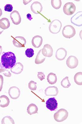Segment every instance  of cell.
<instances>
[{"label": "cell", "instance_id": "1", "mask_svg": "<svg viewBox=\"0 0 82 124\" xmlns=\"http://www.w3.org/2000/svg\"><path fill=\"white\" fill-rule=\"evenodd\" d=\"M16 62L14 54L11 52L5 53L2 56L0 67L3 69H11L15 65Z\"/></svg>", "mask_w": 82, "mask_h": 124}, {"label": "cell", "instance_id": "2", "mask_svg": "<svg viewBox=\"0 0 82 124\" xmlns=\"http://www.w3.org/2000/svg\"><path fill=\"white\" fill-rule=\"evenodd\" d=\"M68 112L66 110L61 108L54 114V118L56 121L61 122L67 119L68 116Z\"/></svg>", "mask_w": 82, "mask_h": 124}, {"label": "cell", "instance_id": "3", "mask_svg": "<svg viewBox=\"0 0 82 124\" xmlns=\"http://www.w3.org/2000/svg\"><path fill=\"white\" fill-rule=\"evenodd\" d=\"M62 27V24L61 22L59 20H55L50 23L49 28L51 33L56 34L60 31Z\"/></svg>", "mask_w": 82, "mask_h": 124}, {"label": "cell", "instance_id": "4", "mask_svg": "<svg viewBox=\"0 0 82 124\" xmlns=\"http://www.w3.org/2000/svg\"><path fill=\"white\" fill-rule=\"evenodd\" d=\"M62 34L63 36L66 38H72L76 35L75 29L73 26L71 25H66L63 27V29Z\"/></svg>", "mask_w": 82, "mask_h": 124}, {"label": "cell", "instance_id": "5", "mask_svg": "<svg viewBox=\"0 0 82 124\" xmlns=\"http://www.w3.org/2000/svg\"><path fill=\"white\" fill-rule=\"evenodd\" d=\"M76 6L72 2L66 3L64 6L63 11L64 14L68 16H71L76 11Z\"/></svg>", "mask_w": 82, "mask_h": 124}, {"label": "cell", "instance_id": "6", "mask_svg": "<svg viewBox=\"0 0 82 124\" xmlns=\"http://www.w3.org/2000/svg\"><path fill=\"white\" fill-rule=\"evenodd\" d=\"M13 43L14 46L17 47H24L26 44V39L23 37L17 36L13 38Z\"/></svg>", "mask_w": 82, "mask_h": 124}, {"label": "cell", "instance_id": "7", "mask_svg": "<svg viewBox=\"0 0 82 124\" xmlns=\"http://www.w3.org/2000/svg\"><path fill=\"white\" fill-rule=\"evenodd\" d=\"M82 11L77 12L71 19L72 23L78 26L82 25Z\"/></svg>", "mask_w": 82, "mask_h": 124}, {"label": "cell", "instance_id": "8", "mask_svg": "<svg viewBox=\"0 0 82 124\" xmlns=\"http://www.w3.org/2000/svg\"><path fill=\"white\" fill-rule=\"evenodd\" d=\"M78 60L76 57L70 56L68 58L66 61V64L69 68L71 69L76 68L78 65Z\"/></svg>", "mask_w": 82, "mask_h": 124}, {"label": "cell", "instance_id": "9", "mask_svg": "<svg viewBox=\"0 0 82 124\" xmlns=\"http://www.w3.org/2000/svg\"><path fill=\"white\" fill-rule=\"evenodd\" d=\"M46 108L50 111H55L57 108L58 103L54 97L49 99L46 101Z\"/></svg>", "mask_w": 82, "mask_h": 124}, {"label": "cell", "instance_id": "10", "mask_svg": "<svg viewBox=\"0 0 82 124\" xmlns=\"http://www.w3.org/2000/svg\"><path fill=\"white\" fill-rule=\"evenodd\" d=\"M20 89L16 86H13L9 89L8 93L11 98L13 99H17L20 95Z\"/></svg>", "mask_w": 82, "mask_h": 124}, {"label": "cell", "instance_id": "11", "mask_svg": "<svg viewBox=\"0 0 82 124\" xmlns=\"http://www.w3.org/2000/svg\"><path fill=\"white\" fill-rule=\"evenodd\" d=\"M10 18L14 24L18 25L21 22V18L18 11L14 10L10 14Z\"/></svg>", "mask_w": 82, "mask_h": 124}, {"label": "cell", "instance_id": "12", "mask_svg": "<svg viewBox=\"0 0 82 124\" xmlns=\"http://www.w3.org/2000/svg\"><path fill=\"white\" fill-rule=\"evenodd\" d=\"M42 53L44 56L50 57L53 55V48L50 45L45 44L42 49Z\"/></svg>", "mask_w": 82, "mask_h": 124}, {"label": "cell", "instance_id": "13", "mask_svg": "<svg viewBox=\"0 0 82 124\" xmlns=\"http://www.w3.org/2000/svg\"><path fill=\"white\" fill-rule=\"evenodd\" d=\"M31 11L34 14H40L43 9V7L41 3L38 1L34 2L31 6Z\"/></svg>", "mask_w": 82, "mask_h": 124}, {"label": "cell", "instance_id": "14", "mask_svg": "<svg viewBox=\"0 0 82 124\" xmlns=\"http://www.w3.org/2000/svg\"><path fill=\"white\" fill-rule=\"evenodd\" d=\"M59 91L56 86H49L45 90V94L46 96H56L58 94Z\"/></svg>", "mask_w": 82, "mask_h": 124}, {"label": "cell", "instance_id": "15", "mask_svg": "<svg viewBox=\"0 0 82 124\" xmlns=\"http://www.w3.org/2000/svg\"><path fill=\"white\" fill-rule=\"evenodd\" d=\"M67 55V51L63 48H60L57 51L55 56L57 60L63 61L64 60Z\"/></svg>", "mask_w": 82, "mask_h": 124}, {"label": "cell", "instance_id": "16", "mask_svg": "<svg viewBox=\"0 0 82 124\" xmlns=\"http://www.w3.org/2000/svg\"><path fill=\"white\" fill-rule=\"evenodd\" d=\"M43 43V38L39 35L34 36L32 39V43L34 47L38 48L41 46Z\"/></svg>", "mask_w": 82, "mask_h": 124}, {"label": "cell", "instance_id": "17", "mask_svg": "<svg viewBox=\"0 0 82 124\" xmlns=\"http://www.w3.org/2000/svg\"><path fill=\"white\" fill-rule=\"evenodd\" d=\"M23 70L24 66L20 62H18L11 69V71L14 74L18 75L21 74L23 71Z\"/></svg>", "mask_w": 82, "mask_h": 124}, {"label": "cell", "instance_id": "18", "mask_svg": "<svg viewBox=\"0 0 82 124\" xmlns=\"http://www.w3.org/2000/svg\"><path fill=\"white\" fill-rule=\"evenodd\" d=\"M0 100L1 101L0 103V106L1 107L5 108L8 106L10 103L9 99L6 95H2L0 96Z\"/></svg>", "mask_w": 82, "mask_h": 124}, {"label": "cell", "instance_id": "19", "mask_svg": "<svg viewBox=\"0 0 82 124\" xmlns=\"http://www.w3.org/2000/svg\"><path fill=\"white\" fill-rule=\"evenodd\" d=\"M10 26V22L7 18H3L0 20V28L3 30L7 29Z\"/></svg>", "mask_w": 82, "mask_h": 124}, {"label": "cell", "instance_id": "20", "mask_svg": "<svg viewBox=\"0 0 82 124\" xmlns=\"http://www.w3.org/2000/svg\"><path fill=\"white\" fill-rule=\"evenodd\" d=\"M38 108L36 105L33 103H31L29 104L27 108V113L31 115L38 113Z\"/></svg>", "mask_w": 82, "mask_h": 124}, {"label": "cell", "instance_id": "21", "mask_svg": "<svg viewBox=\"0 0 82 124\" xmlns=\"http://www.w3.org/2000/svg\"><path fill=\"white\" fill-rule=\"evenodd\" d=\"M45 56H44L42 53V49H40L38 52L36 56L35 61V63L37 64L42 63L45 61Z\"/></svg>", "mask_w": 82, "mask_h": 124}, {"label": "cell", "instance_id": "22", "mask_svg": "<svg viewBox=\"0 0 82 124\" xmlns=\"http://www.w3.org/2000/svg\"><path fill=\"white\" fill-rule=\"evenodd\" d=\"M47 81L51 85L55 84L57 81V77L55 74L53 73H50L47 77Z\"/></svg>", "mask_w": 82, "mask_h": 124}, {"label": "cell", "instance_id": "23", "mask_svg": "<svg viewBox=\"0 0 82 124\" xmlns=\"http://www.w3.org/2000/svg\"><path fill=\"white\" fill-rule=\"evenodd\" d=\"M75 82L78 85H82V73L79 72L75 74L74 77Z\"/></svg>", "mask_w": 82, "mask_h": 124}, {"label": "cell", "instance_id": "24", "mask_svg": "<svg viewBox=\"0 0 82 124\" xmlns=\"http://www.w3.org/2000/svg\"><path fill=\"white\" fill-rule=\"evenodd\" d=\"M51 5L52 7L55 9H59L60 8L62 5L61 0H52Z\"/></svg>", "mask_w": 82, "mask_h": 124}, {"label": "cell", "instance_id": "25", "mask_svg": "<svg viewBox=\"0 0 82 124\" xmlns=\"http://www.w3.org/2000/svg\"><path fill=\"white\" fill-rule=\"evenodd\" d=\"M1 124H14L15 123L14 120L11 116H7L5 117L2 119V120Z\"/></svg>", "mask_w": 82, "mask_h": 124}, {"label": "cell", "instance_id": "26", "mask_svg": "<svg viewBox=\"0 0 82 124\" xmlns=\"http://www.w3.org/2000/svg\"><path fill=\"white\" fill-rule=\"evenodd\" d=\"M61 86L65 88H68L71 86V84L69 80V77H66L61 81Z\"/></svg>", "mask_w": 82, "mask_h": 124}, {"label": "cell", "instance_id": "27", "mask_svg": "<svg viewBox=\"0 0 82 124\" xmlns=\"http://www.w3.org/2000/svg\"><path fill=\"white\" fill-rule=\"evenodd\" d=\"M25 54L28 57H32L34 54V50L32 48L27 49L25 51Z\"/></svg>", "mask_w": 82, "mask_h": 124}, {"label": "cell", "instance_id": "28", "mask_svg": "<svg viewBox=\"0 0 82 124\" xmlns=\"http://www.w3.org/2000/svg\"><path fill=\"white\" fill-rule=\"evenodd\" d=\"M37 83L34 82V81H31L29 82V88L31 90L35 91L37 89L36 86Z\"/></svg>", "mask_w": 82, "mask_h": 124}, {"label": "cell", "instance_id": "29", "mask_svg": "<svg viewBox=\"0 0 82 124\" xmlns=\"http://www.w3.org/2000/svg\"><path fill=\"white\" fill-rule=\"evenodd\" d=\"M0 73L3 74L5 77L9 78L12 76V74L8 70H5V69H0Z\"/></svg>", "mask_w": 82, "mask_h": 124}, {"label": "cell", "instance_id": "30", "mask_svg": "<svg viewBox=\"0 0 82 124\" xmlns=\"http://www.w3.org/2000/svg\"><path fill=\"white\" fill-rule=\"evenodd\" d=\"M13 7L12 5L8 4L6 5L4 7L5 10L6 12H11L13 11Z\"/></svg>", "mask_w": 82, "mask_h": 124}, {"label": "cell", "instance_id": "31", "mask_svg": "<svg viewBox=\"0 0 82 124\" xmlns=\"http://www.w3.org/2000/svg\"><path fill=\"white\" fill-rule=\"evenodd\" d=\"M37 76L38 78L40 79V81H42L45 79V75L44 73L42 72H38Z\"/></svg>", "mask_w": 82, "mask_h": 124}, {"label": "cell", "instance_id": "32", "mask_svg": "<svg viewBox=\"0 0 82 124\" xmlns=\"http://www.w3.org/2000/svg\"><path fill=\"white\" fill-rule=\"evenodd\" d=\"M4 83V78L2 75H0V92L1 91L2 89Z\"/></svg>", "mask_w": 82, "mask_h": 124}, {"label": "cell", "instance_id": "33", "mask_svg": "<svg viewBox=\"0 0 82 124\" xmlns=\"http://www.w3.org/2000/svg\"><path fill=\"white\" fill-rule=\"evenodd\" d=\"M27 18L29 21H31L33 19L31 14H28L27 15Z\"/></svg>", "mask_w": 82, "mask_h": 124}, {"label": "cell", "instance_id": "34", "mask_svg": "<svg viewBox=\"0 0 82 124\" xmlns=\"http://www.w3.org/2000/svg\"><path fill=\"white\" fill-rule=\"evenodd\" d=\"M2 46H0V55L1 54L2 52Z\"/></svg>", "mask_w": 82, "mask_h": 124}, {"label": "cell", "instance_id": "35", "mask_svg": "<svg viewBox=\"0 0 82 124\" xmlns=\"http://www.w3.org/2000/svg\"><path fill=\"white\" fill-rule=\"evenodd\" d=\"M24 1H25V2H24V5H26L27 4L29 3V2H31V1H29V2H28V0L26 1V0H24Z\"/></svg>", "mask_w": 82, "mask_h": 124}, {"label": "cell", "instance_id": "36", "mask_svg": "<svg viewBox=\"0 0 82 124\" xmlns=\"http://www.w3.org/2000/svg\"><path fill=\"white\" fill-rule=\"evenodd\" d=\"M2 11L1 9L0 8V17L2 16Z\"/></svg>", "mask_w": 82, "mask_h": 124}, {"label": "cell", "instance_id": "37", "mask_svg": "<svg viewBox=\"0 0 82 124\" xmlns=\"http://www.w3.org/2000/svg\"><path fill=\"white\" fill-rule=\"evenodd\" d=\"M4 31V30H3V29H2L1 28H0V35L2 33V32Z\"/></svg>", "mask_w": 82, "mask_h": 124}, {"label": "cell", "instance_id": "38", "mask_svg": "<svg viewBox=\"0 0 82 124\" xmlns=\"http://www.w3.org/2000/svg\"><path fill=\"white\" fill-rule=\"evenodd\" d=\"M0 102H1V101H0Z\"/></svg>", "mask_w": 82, "mask_h": 124}]
</instances>
